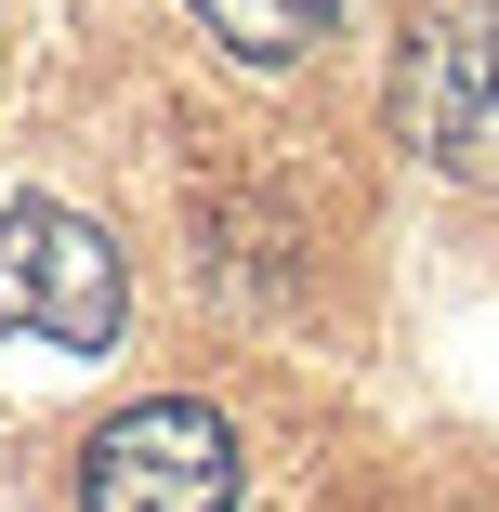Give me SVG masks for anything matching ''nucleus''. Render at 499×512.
Returning a JSON list of instances; mask_svg holds the SVG:
<instances>
[{
    "instance_id": "obj_3",
    "label": "nucleus",
    "mask_w": 499,
    "mask_h": 512,
    "mask_svg": "<svg viewBox=\"0 0 499 512\" xmlns=\"http://www.w3.org/2000/svg\"><path fill=\"white\" fill-rule=\"evenodd\" d=\"M394 132L460 184H499V14L408 27V53H394Z\"/></svg>"
},
{
    "instance_id": "obj_1",
    "label": "nucleus",
    "mask_w": 499,
    "mask_h": 512,
    "mask_svg": "<svg viewBox=\"0 0 499 512\" xmlns=\"http://www.w3.org/2000/svg\"><path fill=\"white\" fill-rule=\"evenodd\" d=\"M132 316V263L119 237L66 211V197H14L0 211V342H53V355H106Z\"/></svg>"
},
{
    "instance_id": "obj_4",
    "label": "nucleus",
    "mask_w": 499,
    "mask_h": 512,
    "mask_svg": "<svg viewBox=\"0 0 499 512\" xmlns=\"http://www.w3.org/2000/svg\"><path fill=\"white\" fill-rule=\"evenodd\" d=\"M184 14H197V40H224L237 66H303V53L342 40L355 0H184Z\"/></svg>"
},
{
    "instance_id": "obj_2",
    "label": "nucleus",
    "mask_w": 499,
    "mask_h": 512,
    "mask_svg": "<svg viewBox=\"0 0 499 512\" xmlns=\"http://www.w3.org/2000/svg\"><path fill=\"white\" fill-rule=\"evenodd\" d=\"M79 512H237V421L197 394H132L79 447Z\"/></svg>"
}]
</instances>
